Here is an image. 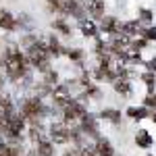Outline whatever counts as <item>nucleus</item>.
Listing matches in <instances>:
<instances>
[{
	"mask_svg": "<svg viewBox=\"0 0 156 156\" xmlns=\"http://www.w3.org/2000/svg\"><path fill=\"white\" fill-rule=\"evenodd\" d=\"M25 52H27V58L34 67H36L40 73H48L50 71V54L46 46H44V42H40L37 37H27L25 40Z\"/></svg>",
	"mask_w": 156,
	"mask_h": 156,
	"instance_id": "1",
	"label": "nucleus"
},
{
	"mask_svg": "<svg viewBox=\"0 0 156 156\" xmlns=\"http://www.w3.org/2000/svg\"><path fill=\"white\" fill-rule=\"evenodd\" d=\"M4 67L11 79H23L27 75V60L25 56L19 52L17 46H9L4 52Z\"/></svg>",
	"mask_w": 156,
	"mask_h": 156,
	"instance_id": "2",
	"label": "nucleus"
},
{
	"mask_svg": "<svg viewBox=\"0 0 156 156\" xmlns=\"http://www.w3.org/2000/svg\"><path fill=\"white\" fill-rule=\"evenodd\" d=\"M21 115H23L25 121H29L31 125H37L42 117L46 115V108H44V102L40 98H27L21 106Z\"/></svg>",
	"mask_w": 156,
	"mask_h": 156,
	"instance_id": "3",
	"label": "nucleus"
},
{
	"mask_svg": "<svg viewBox=\"0 0 156 156\" xmlns=\"http://www.w3.org/2000/svg\"><path fill=\"white\" fill-rule=\"evenodd\" d=\"M25 127V119L21 112H12V117L9 119V123L4 125V133H6V140H19L21 131Z\"/></svg>",
	"mask_w": 156,
	"mask_h": 156,
	"instance_id": "4",
	"label": "nucleus"
},
{
	"mask_svg": "<svg viewBox=\"0 0 156 156\" xmlns=\"http://www.w3.org/2000/svg\"><path fill=\"white\" fill-rule=\"evenodd\" d=\"M62 115H65V123L67 125H73L75 121H81V117L87 115V110H85V106L79 100H71L67 106L62 108Z\"/></svg>",
	"mask_w": 156,
	"mask_h": 156,
	"instance_id": "5",
	"label": "nucleus"
},
{
	"mask_svg": "<svg viewBox=\"0 0 156 156\" xmlns=\"http://www.w3.org/2000/svg\"><path fill=\"white\" fill-rule=\"evenodd\" d=\"M50 144H67L71 140V133H69V125L67 123H54L50 127V135H48Z\"/></svg>",
	"mask_w": 156,
	"mask_h": 156,
	"instance_id": "6",
	"label": "nucleus"
},
{
	"mask_svg": "<svg viewBox=\"0 0 156 156\" xmlns=\"http://www.w3.org/2000/svg\"><path fill=\"white\" fill-rule=\"evenodd\" d=\"M52 100H54V104L60 108H65L69 102H71V87L69 83H62V85H54L52 87Z\"/></svg>",
	"mask_w": 156,
	"mask_h": 156,
	"instance_id": "7",
	"label": "nucleus"
},
{
	"mask_svg": "<svg viewBox=\"0 0 156 156\" xmlns=\"http://www.w3.org/2000/svg\"><path fill=\"white\" fill-rule=\"evenodd\" d=\"M79 131L83 133V135H92V137H100V131H98V121L94 115H83L81 121H79Z\"/></svg>",
	"mask_w": 156,
	"mask_h": 156,
	"instance_id": "8",
	"label": "nucleus"
},
{
	"mask_svg": "<svg viewBox=\"0 0 156 156\" xmlns=\"http://www.w3.org/2000/svg\"><path fill=\"white\" fill-rule=\"evenodd\" d=\"M12 104L11 100L6 96H0V127H2V131H4V125L9 123V119L12 117Z\"/></svg>",
	"mask_w": 156,
	"mask_h": 156,
	"instance_id": "9",
	"label": "nucleus"
},
{
	"mask_svg": "<svg viewBox=\"0 0 156 156\" xmlns=\"http://www.w3.org/2000/svg\"><path fill=\"white\" fill-rule=\"evenodd\" d=\"M83 9L92 17L100 19V17H104V0H83Z\"/></svg>",
	"mask_w": 156,
	"mask_h": 156,
	"instance_id": "10",
	"label": "nucleus"
},
{
	"mask_svg": "<svg viewBox=\"0 0 156 156\" xmlns=\"http://www.w3.org/2000/svg\"><path fill=\"white\" fill-rule=\"evenodd\" d=\"M19 25H17V17H12L9 11H4V9H0V29H4V31H15Z\"/></svg>",
	"mask_w": 156,
	"mask_h": 156,
	"instance_id": "11",
	"label": "nucleus"
},
{
	"mask_svg": "<svg viewBox=\"0 0 156 156\" xmlns=\"http://www.w3.org/2000/svg\"><path fill=\"white\" fill-rule=\"evenodd\" d=\"M94 152H96V156H117V154H115L112 144H110L108 140H104V137H98V140H96Z\"/></svg>",
	"mask_w": 156,
	"mask_h": 156,
	"instance_id": "12",
	"label": "nucleus"
},
{
	"mask_svg": "<svg viewBox=\"0 0 156 156\" xmlns=\"http://www.w3.org/2000/svg\"><path fill=\"white\" fill-rule=\"evenodd\" d=\"M121 25L123 23H119L115 17H104V19L100 21V27H102L106 34H110V36H119L121 34Z\"/></svg>",
	"mask_w": 156,
	"mask_h": 156,
	"instance_id": "13",
	"label": "nucleus"
},
{
	"mask_svg": "<svg viewBox=\"0 0 156 156\" xmlns=\"http://www.w3.org/2000/svg\"><path fill=\"white\" fill-rule=\"evenodd\" d=\"M44 46H46V50H48L50 56H52V54H54V56H60V54L65 52V48L60 46V42H58V37H56V36H50L48 40L44 42Z\"/></svg>",
	"mask_w": 156,
	"mask_h": 156,
	"instance_id": "14",
	"label": "nucleus"
},
{
	"mask_svg": "<svg viewBox=\"0 0 156 156\" xmlns=\"http://www.w3.org/2000/svg\"><path fill=\"white\" fill-rule=\"evenodd\" d=\"M79 29H81V34L87 36V37H94L98 34V27L92 19H81V21H79Z\"/></svg>",
	"mask_w": 156,
	"mask_h": 156,
	"instance_id": "15",
	"label": "nucleus"
},
{
	"mask_svg": "<svg viewBox=\"0 0 156 156\" xmlns=\"http://www.w3.org/2000/svg\"><path fill=\"white\" fill-rule=\"evenodd\" d=\"M112 85H115V92H119L123 96H129L131 94V83L127 81V77H117L112 81Z\"/></svg>",
	"mask_w": 156,
	"mask_h": 156,
	"instance_id": "16",
	"label": "nucleus"
},
{
	"mask_svg": "<svg viewBox=\"0 0 156 156\" xmlns=\"http://www.w3.org/2000/svg\"><path fill=\"white\" fill-rule=\"evenodd\" d=\"M121 34H125V36H137V34H142V25L140 21H129V23H123L121 25Z\"/></svg>",
	"mask_w": 156,
	"mask_h": 156,
	"instance_id": "17",
	"label": "nucleus"
},
{
	"mask_svg": "<svg viewBox=\"0 0 156 156\" xmlns=\"http://www.w3.org/2000/svg\"><path fill=\"white\" fill-rule=\"evenodd\" d=\"M135 144L140 146V148H150L152 146V135L146 131V129H140L137 135H135Z\"/></svg>",
	"mask_w": 156,
	"mask_h": 156,
	"instance_id": "18",
	"label": "nucleus"
},
{
	"mask_svg": "<svg viewBox=\"0 0 156 156\" xmlns=\"http://www.w3.org/2000/svg\"><path fill=\"white\" fill-rule=\"evenodd\" d=\"M150 115V110L148 108H144V106H140V108H135V106H129L127 108V117H131V119H146Z\"/></svg>",
	"mask_w": 156,
	"mask_h": 156,
	"instance_id": "19",
	"label": "nucleus"
},
{
	"mask_svg": "<svg viewBox=\"0 0 156 156\" xmlns=\"http://www.w3.org/2000/svg\"><path fill=\"white\" fill-rule=\"evenodd\" d=\"M100 117L106 119V121H110V123H119L121 121V110H117V108H104Z\"/></svg>",
	"mask_w": 156,
	"mask_h": 156,
	"instance_id": "20",
	"label": "nucleus"
},
{
	"mask_svg": "<svg viewBox=\"0 0 156 156\" xmlns=\"http://www.w3.org/2000/svg\"><path fill=\"white\" fill-rule=\"evenodd\" d=\"M37 156H54V148H52V144H50V140L37 144Z\"/></svg>",
	"mask_w": 156,
	"mask_h": 156,
	"instance_id": "21",
	"label": "nucleus"
},
{
	"mask_svg": "<svg viewBox=\"0 0 156 156\" xmlns=\"http://www.w3.org/2000/svg\"><path fill=\"white\" fill-rule=\"evenodd\" d=\"M142 81L150 87V94H154V85H156V75L154 73H150V71L144 73V75H142Z\"/></svg>",
	"mask_w": 156,
	"mask_h": 156,
	"instance_id": "22",
	"label": "nucleus"
},
{
	"mask_svg": "<svg viewBox=\"0 0 156 156\" xmlns=\"http://www.w3.org/2000/svg\"><path fill=\"white\" fill-rule=\"evenodd\" d=\"M52 27H54V29H58L60 34H65V36H69V34H71V27H69V25L65 23L62 19H54V23H52Z\"/></svg>",
	"mask_w": 156,
	"mask_h": 156,
	"instance_id": "23",
	"label": "nucleus"
},
{
	"mask_svg": "<svg viewBox=\"0 0 156 156\" xmlns=\"http://www.w3.org/2000/svg\"><path fill=\"white\" fill-rule=\"evenodd\" d=\"M79 150V156H96V152H94V146H90L87 142H83V144L77 148Z\"/></svg>",
	"mask_w": 156,
	"mask_h": 156,
	"instance_id": "24",
	"label": "nucleus"
},
{
	"mask_svg": "<svg viewBox=\"0 0 156 156\" xmlns=\"http://www.w3.org/2000/svg\"><path fill=\"white\" fill-rule=\"evenodd\" d=\"M144 108H152L156 110V94H148L144 98Z\"/></svg>",
	"mask_w": 156,
	"mask_h": 156,
	"instance_id": "25",
	"label": "nucleus"
},
{
	"mask_svg": "<svg viewBox=\"0 0 156 156\" xmlns=\"http://www.w3.org/2000/svg\"><path fill=\"white\" fill-rule=\"evenodd\" d=\"M142 36H144L146 42H148V40H154V42H156V27H148V29H142Z\"/></svg>",
	"mask_w": 156,
	"mask_h": 156,
	"instance_id": "26",
	"label": "nucleus"
},
{
	"mask_svg": "<svg viewBox=\"0 0 156 156\" xmlns=\"http://www.w3.org/2000/svg\"><path fill=\"white\" fill-rule=\"evenodd\" d=\"M140 17H142V21H146V23H150L154 15H152V11H150V9H142V11H140Z\"/></svg>",
	"mask_w": 156,
	"mask_h": 156,
	"instance_id": "27",
	"label": "nucleus"
},
{
	"mask_svg": "<svg viewBox=\"0 0 156 156\" xmlns=\"http://www.w3.org/2000/svg\"><path fill=\"white\" fill-rule=\"evenodd\" d=\"M146 67L150 69V73H154V75H156V58H150L148 62H146Z\"/></svg>",
	"mask_w": 156,
	"mask_h": 156,
	"instance_id": "28",
	"label": "nucleus"
},
{
	"mask_svg": "<svg viewBox=\"0 0 156 156\" xmlns=\"http://www.w3.org/2000/svg\"><path fill=\"white\" fill-rule=\"evenodd\" d=\"M69 56L75 58V60H79V58H81V50H71V52H69Z\"/></svg>",
	"mask_w": 156,
	"mask_h": 156,
	"instance_id": "29",
	"label": "nucleus"
},
{
	"mask_svg": "<svg viewBox=\"0 0 156 156\" xmlns=\"http://www.w3.org/2000/svg\"><path fill=\"white\" fill-rule=\"evenodd\" d=\"M62 156H79V150H77V148H73V150H67V152H65Z\"/></svg>",
	"mask_w": 156,
	"mask_h": 156,
	"instance_id": "30",
	"label": "nucleus"
},
{
	"mask_svg": "<svg viewBox=\"0 0 156 156\" xmlns=\"http://www.w3.org/2000/svg\"><path fill=\"white\" fill-rule=\"evenodd\" d=\"M148 117H150V119H152V121H154V123H156V110H152V112H150Z\"/></svg>",
	"mask_w": 156,
	"mask_h": 156,
	"instance_id": "31",
	"label": "nucleus"
},
{
	"mask_svg": "<svg viewBox=\"0 0 156 156\" xmlns=\"http://www.w3.org/2000/svg\"><path fill=\"white\" fill-rule=\"evenodd\" d=\"M0 87H2V73H0Z\"/></svg>",
	"mask_w": 156,
	"mask_h": 156,
	"instance_id": "32",
	"label": "nucleus"
},
{
	"mask_svg": "<svg viewBox=\"0 0 156 156\" xmlns=\"http://www.w3.org/2000/svg\"><path fill=\"white\" fill-rule=\"evenodd\" d=\"M0 133H2V127H0Z\"/></svg>",
	"mask_w": 156,
	"mask_h": 156,
	"instance_id": "33",
	"label": "nucleus"
},
{
	"mask_svg": "<svg viewBox=\"0 0 156 156\" xmlns=\"http://www.w3.org/2000/svg\"><path fill=\"white\" fill-rule=\"evenodd\" d=\"M148 156H152V154H148Z\"/></svg>",
	"mask_w": 156,
	"mask_h": 156,
	"instance_id": "34",
	"label": "nucleus"
}]
</instances>
